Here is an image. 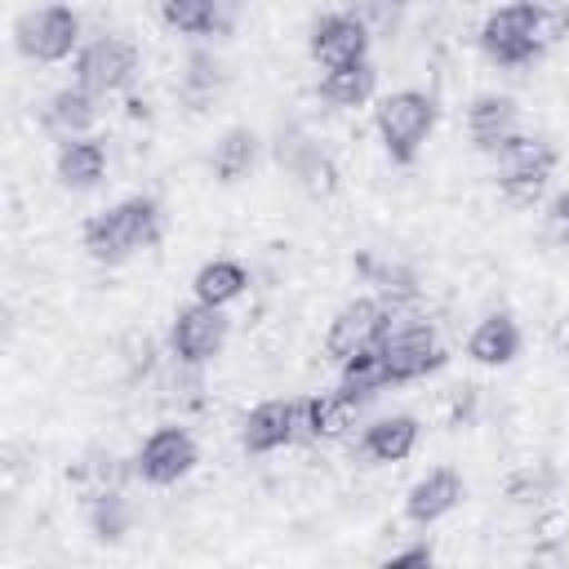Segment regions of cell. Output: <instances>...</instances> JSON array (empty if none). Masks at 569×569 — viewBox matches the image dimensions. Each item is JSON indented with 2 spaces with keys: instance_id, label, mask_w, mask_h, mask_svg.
<instances>
[{
  "instance_id": "1",
  "label": "cell",
  "mask_w": 569,
  "mask_h": 569,
  "mask_svg": "<svg viewBox=\"0 0 569 569\" xmlns=\"http://www.w3.org/2000/svg\"><path fill=\"white\" fill-rule=\"evenodd\" d=\"M160 240V204L151 196H129L84 222V249L93 262H124Z\"/></svg>"
},
{
  "instance_id": "2",
  "label": "cell",
  "mask_w": 569,
  "mask_h": 569,
  "mask_svg": "<svg viewBox=\"0 0 569 569\" xmlns=\"http://www.w3.org/2000/svg\"><path fill=\"white\" fill-rule=\"evenodd\" d=\"M556 164H560V151L547 138H538V133H511L493 151V182H498L502 200L533 204L547 191Z\"/></svg>"
},
{
  "instance_id": "3",
  "label": "cell",
  "mask_w": 569,
  "mask_h": 569,
  "mask_svg": "<svg viewBox=\"0 0 569 569\" xmlns=\"http://www.w3.org/2000/svg\"><path fill=\"white\" fill-rule=\"evenodd\" d=\"M436 98L418 93V89H396L387 98H378L373 107V124H378V138H382V151L391 164H413L422 142L431 138L436 129Z\"/></svg>"
},
{
  "instance_id": "4",
  "label": "cell",
  "mask_w": 569,
  "mask_h": 569,
  "mask_svg": "<svg viewBox=\"0 0 569 569\" xmlns=\"http://www.w3.org/2000/svg\"><path fill=\"white\" fill-rule=\"evenodd\" d=\"M480 49H485V58L498 62V67H529V62H538V58L547 53V40H542L533 13H529L520 0H511V4H502V9H493V13L485 18V27H480Z\"/></svg>"
},
{
  "instance_id": "5",
  "label": "cell",
  "mask_w": 569,
  "mask_h": 569,
  "mask_svg": "<svg viewBox=\"0 0 569 569\" xmlns=\"http://www.w3.org/2000/svg\"><path fill=\"white\" fill-rule=\"evenodd\" d=\"M378 351L387 360L391 382H413V378H427L445 365V347H440V338L427 320H400V325L391 320Z\"/></svg>"
},
{
  "instance_id": "6",
  "label": "cell",
  "mask_w": 569,
  "mask_h": 569,
  "mask_svg": "<svg viewBox=\"0 0 569 569\" xmlns=\"http://www.w3.org/2000/svg\"><path fill=\"white\" fill-rule=\"evenodd\" d=\"M13 40L27 58L36 62H62L76 53L80 44V18L67 4H44V9H27L13 27Z\"/></svg>"
},
{
  "instance_id": "7",
  "label": "cell",
  "mask_w": 569,
  "mask_h": 569,
  "mask_svg": "<svg viewBox=\"0 0 569 569\" xmlns=\"http://www.w3.org/2000/svg\"><path fill=\"white\" fill-rule=\"evenodd\" d=\"M391 325V307L382 298H351L347 307H338V316L329 320V333H325V351L342 365L347 356L365 351V347H378L382 333Z\"/></svg>"
},
{
  "instance_id": "8",
  "label": "cell",
  "mask_w": 569,
  "mask_h": 569,
  "mask_svg": "<svg viewBox=\"0 0 569 569\" xmlns=\"http://www.w3.org/2000/svg\"><path fill=\"white\" fill-rule=\"evenodd\" d=\"M138 76V53L120 36H98L76 49V84L89 93H116Z\"/></svg>"
},
{
  "instance_id": "9",
  "label": "cell",
  "mask_w": 569,
  "mask_h": 569,
  "mask_svg": "<svg viewBox=\"0 0 569 569\" xmlns=\"http://www.w3.org/2000/svg\"><path fill=\"white\" fill-rule=\"evenodd\" d=\"M227 342V316L222 307H209V302H191V307H178L173 316V329H169V347L182 365H209Z\"/></svg>"
},
{
  "instance_id": "10",
  "label": "cell",
  "mask_w": 569,
  "mask_h": 569,
  "mask_svg": "<svg viewBox=\"0 0 569 569\" xmlns=\"http://www.w3.org/2000/svg\"><path fill=\"white\" fill-rule=\"evenodd\" d=\"M196 440L182 431V427H160L142 440L138 458H133V471L147 480V485H178L191 467H196Z\"/></svg>"
},
{
  "instance_id": "11",
  "label": "cell",
  "mask_w": 569,
  "mask_h": 569,
  "mask_svg": "<svg viewBox=\"0 0 569 569\" xmlns=\"http://www.w3.org/2000/svg\"><path fill=\"white\" fill-rule=\"evenodd\" d=\"M369 40H373V31L351 9H338V13L316 18V27H311V58L320 67L365 62L369 58Z\"/></svg>"
},
{
  "instance_id": "12",
  "label": "cell",
  "mask_w": 569,
  "mask_h": 569,
  "mask_svg": "<svg viewBox=\"0 0 569 569\" xmlns=\"http://www.w3.org/2000/svg\"><path fill=\"white\" fill-rule=\"evenodd\" d=\"M302 431V400H262L240 427L244 453H276Z\"/></svg>"
},
{
  "instance_id": "13",
  "label": "cell",
  "mask_w": 569,
  "mask_h": 569,
  "mask_svg": "<svg viewBox=\"0 0 569 569\" xmlns=\"http://www.w3.org/2000/svg\"><path fill=\"white\" fill-rule=\"evenodd\" d=\"M467 133H471L476 151L493 156L511 133H520V107H516V98H507V93H480V98H471V107H467Z\"/></svg>"
},
{
  "instance_id": "14",
  "label": "cell",
  "mask_w": 569,
  "mask_h": 569,
  "mask_svg": "<svg viewBox=\"0 0 569 569\" xmlns=\"http://www.w3.org/2000/svg\"><path fill=\"white\" fill-rule=\"evenodd\" d=\"M360 405H365V400H356V396L342 391V387L316 391V396L302 400V431H298V436H307V440H342V436L356 427Z\"/></svg>"
},
{
  "instance_id": "15",
  "label": "cell",
  "mask_w": 569,
  "mask_h": 569,
  "mask_svg": "<svg viewBox=\"0 0 569 569\" xmlns=\"http://www.w3.org/2000/svg\"><path fill=\"white\" fill-rule=\"evenodd\" d=\"M462 493H467L462 476H458L453 467H436V471H427L422 480L409 485V493H405V516H409L413 525H436L440 516H449V511L462 502Z\"/></svg>"
},
{
  "instance_id": "16",
  "label": "cell",
  "mask_w": 569,
  "mask_h": 569,
  "mask_svg": "<svg viewBox=\"0 0 569 569\" xmlns=\"http://www.w3.org/2000/svg\"><path fill=\"white\" fill-rule=\"evenodd\" d=\"M467 356L476 365H511L520 356V325H516V316L511 311L485 316L471 329V338H467Z\"/></svg>"
},
{
  "instance_id": "17",
  "label": "cell",
  "mask_w": 569,
  "mask_h": 569,
  "mask_svg": "<svg viewBox=\"0 0 569 569\" xmlns=\"http://www.w3.org/2000/svg\"><path fill=\"white\" fill-rule=\"evenodd\" d=\"M93 120H98V93H89L84 84H67L44 102V124L62 138H84Z\"/></svg>"
},
{
  "instance_id": "18",
  "label": "cell",
  "mask_w": 569,
  "mask_h": 569,
  "mask_svg": "<svg viewBox=\"0 0 569 569\" xmlns=\"http://www.w3.org/2000/svg\"><path fill=\"white\" fill-rule=\"evenodd\" d=\"M107 173V147L93 138H67L58 151V182L71 191H89L98 187Z\"/></svg>"
},
{
  "instance_id": "19",
  "label": "cell",
  "mask_w": 569,
  "mask_h": 569,
  "mask_svg": "<svg viewBox=\"0 0 569 569\" xmlns=\"http://www.w3.org/2000/svg\"><path fill=\"white\" fill-rule=\"evenodd\" d=\"M418 445V418L413 413H391V418H378L365 440H360V453L373 458V462H400L409 458Z\"/></svg>"
},
{
  "instance_id": "20",
  "label": "cell",
  "mask_w": 569,
  "mask_h": 569,
  "mask_svg": "<svg viewBox=\"0 0 569 569\" xmlns=\"http://www.w3.org/2000/svg\"><path fill=\"white\" fill-rule=\"evenodd\" d=\"M373 84H378V71L365 58V62H347V67H325L316 93L333 107H360L365 98H373Z\"/></svg>"
},
{
  "instance_id": "21",
  "label": "cell",
  "mask_w": 569,
  "mask_h": 569,
  "mask_svg": "<svg viewBox=\"0 0 569 569\" xmlns=\"http://www.w3.org/2000/svg\"><path fill=\"white\" fill-rule=\"evenodd\" d=\"M244 284H249V271H244L236 258H213V262H204V267L196 271V280H191L196 298L209 302V307L236 302V298L244 293Z\"/></svg>"
},
{
  "instance_id": "22",
  "label": "cell",
  "mask_w": 569,
  "mask_h": 569,
  "mask_svg": "<svg viewBox=\"0 0 569 569\" xmlns=\"http://www.w3.org/2000/svg\"><path fill=\"white\" fill-rule=\"evenodd\" d=\"M253 160H258V133L253 129H244V124H236V129H227L222 133V142L213 147V178L218 182H240L249 169H253Z\"/></svg>"
},
{
  "instance_id": "23",
  "label": "cell",
  "mask_w": 569,
  "mask_h": 569,
  "mask_svg": "<svg viewBox=\"0 0 569 569\" xmlns=\"http://www.w3.org/2000/svg\"><path fill=\"white\" fill-rule=\"evenodd\" d=\"M342 391H351L356 400H373L382 387H391V373H387V360L378 347H365L356 356L342 360Z\"/></svg>"
},
{
  "instance_id": "24",
  "label": "cell",
  "mask_w": 569,
  "mask_h": 569,
  "mask_svg": "<svg viewBox=\"0 0 569 569\" xmlns=\"http://www.w3.org/2000/svg\"><path fill=\"white\" fill-rule=\"evenodd\" d=\"M160 13L182 36H213L222 27V0H160Z\"/></svg>"
},
{
  "instance_id": "25",
  "label": "cell",
  "mask_w": 569,
  "mask_h": 569,
  "mask_svg": "<svg viewBox=\"0 0 569 569\" xmlns=\"http://www.w3.org/2000/svg\"><path fill=\"white\" fill-rule=\"evenodd\" d=\"M71 480L84 489V498H98V493H111V489H120V485H124V462H120L116 453L93 449L89 458H80V462H76Z\"/></svg>"
},
{
  "instance_id": "26",
  "label": "cell",
  "mask_w": 569,
  "mask_h": 569,
  "mask_svg": "<svg viewBox=\"0 0 569 569\" xmlns=\"http://www.w3.org/2000/svg\"><path fill=\"white\" fill-rule=\"evenodd\" d=\"M93 507H89V525H93V533L102 538V542H120L124 533H129V502L120 498V489H111V493H98V498H89Z\"/></svg>"
},
{
  "instance_id": "27",
  "label": "cell",
  "mask_w": 569,
  "mask_h": 569,
  "mask_svg": "<svg viewBox=\"0 0 569 569\" xmlns=\"http://www.w3.org/2000/svg\"><path fill=\"white\" fill-rule=\"evenodd\" d=\"M289 169H293V178H302V187L316 191V196H329V191L338 187V169H333L329 156H320L316 147H302L298 156H289Z\"/></svg>"
},
{
  "instance_id": "28",
  "label": "cell",
  "mask_w": 569,
  "mask_h": 569,
  "mask_svg": "<svg viewBox=\"0 0 569 569\" xmlns=\"http://www.w3.org/2000/svg\"><path fill=\"white\" fill-rule=\"evenodd\" d=\"M520 4L533 13V22H538L547 49L569 36V0H520Z\"/></svg>"
},
{
  "instance_id": "29",
  "label": "cell",
  "mask_w": 569,
  "mask_h": 569,
  "mask_svg": "<svg viewBox=\"0 0 569 569\" xmlns=\"http://www.w3.org/2000/svg\"><path fill=\"white\" fill-rule=\"evenodd\" d=\"M351 13L369 27V31H391L396 22H400V13H405V0H351Z\"/></svg>"
},
{
  "instance_id": "30",
  "label": "cell",
  "mask_w": 569,
  "mask_h": 569,
  "mask_svg": "<svg viewBox=\"0 0 569 569\" xmlns=\"http://www.w3.org/2000/svg\"><path fill=\"white\" fill-rule=\"evenodd\" d=\"M542 236L560 249H569V191H556L547 213H542Z\"/></svg>"
},
{
  "instance_id": "31",
  "label": "cell",
  "mask_w": 569,
  "mask_h": 569,
  "mask_svg": "<svg viewBox=\"0 0 569 569\" xmlns=\"http://www.w3.org/2000/svg\"><path fill=\"white\" fill-rule=\"evenodd\" d=\"M431 542H413V547H405V551H391L387 556V565L391 569H409V565H431Z\"/></svg>"
},
{
  "instance_id": "32",
  "label": "cell",
  "mask_w": 569,
  "mask_h": 569,
  "mask_svg": "<svg viewBox=\"0 0 569 569\" xmlns=\"http://www.w3.org/2000/svg\"><path fill=\"white\" fill-rule=\"evenodd\" d=\"M547 338H551V351H556V356H569V311H560V316L551 320V333H547Z\"/></svg>"
}]
</instances>
